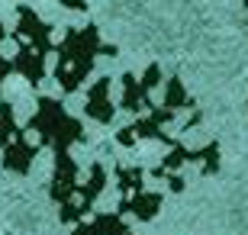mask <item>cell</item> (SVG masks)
I'll list each match as a JSON object with an SVG mask.
<instances>
[{
  "instance_id": "1",
  "label": "cell",
  "mask_w": 248,
  "mask_h": 235,
  "mask_svg": "<svg viewBox=\"0 0 248 235\" xmlns=\"http://www.w3.org/2000/svg\"><path fill=\"white\" fill-rule=\"evenodd\" d=\"M55 52H58L55 81L64 94H74L84 84V78L93 71V58L97 55H113V48L100 42L97 26H84V29H68Z\"/></svg>"
},
{
  "instance_id": "2",
  "label": "cell",
  "mask_w": 248,
  "mask_h": 235,
  "mask_svg": "<svg viewBox=\"0 0 248 235\" xmlns=\"http://www.w3.org/2000/svg\"><path fill=\"white\" fill-rule=\"evenodd\" d=\"M13 39H16L13 68L36 87L46 78V58L52 52V39H48V26L32 13V7H19V26Z\"/></svg>"
},
{
  "instance_id": "3",
  "label": "cell",
  "mask_w": 248,
  "mask_h": 235,
  "mask_svg": "<svg viewBox=\"0 0 248 235\" xmlns=\"http://www.w3.org/2000/svg\"><path fill=\"white\" fill-rule=\"evenodd\" d=\"M29 129H36L39 139L55 148V155L68 152V148L81 139V123L68 116L52 97H39L36 116H29Z\"/></svg>"
},
{
  "instance_id": "4",
  "label": "cell",
  "mask_w": 248,
  "mask_h": 235,
  "mask_svg": "<svg viewBox=\"0 0 248 235\" xmlns=\"http://www.w3.org/2000/svg\"><path fill=\"white\" fill-rule=\"evenodd\" d=\"M103 184H107V171H103V164H93L87 184H84V187H78L74 200L62 206L58 219H62V222H68V226H78V222H84V216L93 209V200L103 193Z\"/></svg>"
},
{
  "instance_id": "5",
  "label": "cell",
  "mask_w": 248,
  "mask_h": 235,
  "mask_svg": "<svg viewBox=\"0 0 248 235\" xmlns=\"http://www.w3.org/2000/svg\"><path fill=\"white\" fill-rule=\"evenodd\" d=\"M158 84H161V68H158V64L148 68L142 81H136V74H126V78H123V110L139 113V116L148 113V110L155 107V103H152V91H155Z\"/></svg>"
},
{
  "instance_id": "6",
  "label": "cell",
  "mask_w": 248,
  "mask_h": 235,
  "mask_svg": "<svg viewBox=\"0 0 248 235\" xmlns=\"http://www.w3.org/2000/svg\"><path fill=\"white\" fill-rule=\"evenodd\" d=\"M84 113L97 123H110L113 119V103H110V78H100V81L93 84L91 91H87V100H84Z\"/></svg>"
},
{
  "instance_id": "7",
  "label": "cell",
  "mask_w": 248,
  "mask_h": 235,
  "mask_svg": "<svg viewBox=\"0 0 248 235\" xmlns=\"http://www.w3.org/2000/svg\"><path fill=\"white\" fill-rule=\"evenodd\" d=\"M161 209V193L155 190H139V193H129V197L120 200V213L123 216H136V219H152Z\"/></svg>"
},
{
  "instance_id": "8",
  "label": "cell",
  "mask_w": 248,
  "mask_h": 235,
  "mask_svg": "<svg viewBox=\"0 0 248 235\" xmlns=\"http://www.w3.org/2000/svg\"><path fill=\"white\" fill-rule=\"evenodd\" d=\"M71 235H132V229L126 226L123 213H100L91 222H78Z\"/></svg>"
},
{
  "instance_id": "9",
  "label": "cell",
  "mask_w": 248,
  "mask_h": 235,
  "mask_svg": "<svg viewBox=\"0 0 248 235\" xmlns=\"http://www.w3.org/2000/svg\"><path fill=\"white\" fill-rule=\"evenodd\" d=\"M116 181H120L123 197L145 190V174H142V168H116Z\"/></svg>"
},
{
  "instance_id": "10",
  "label": "cell",
  "mask_w": 248,
  "mask_h": 235,
  "mask_svg": "<svg viewBox=\"0 0 248 235\" xmlns=\"http://www.w3.org/2000/svg\"><path fill=\"white\" fill-rule=\"evenodd\" d=\"M3 42H7V29L0 26V48H3Z\"/></svg>"
},
{
  "instance_id": "11",
  "label": "cell",
  "mask_w": 248,
  "mask_h": 235,
  "mask_svg": "<svg viewBox=\"0 0 248 235\" xmlns=\"http://www.w3.org/2000/svg\"><path fill=\"white\" fill-rule=\"evenodd\" d=\"M242 3H245V7H248V0H242Z\"/></svg>"
}]
</instances>
